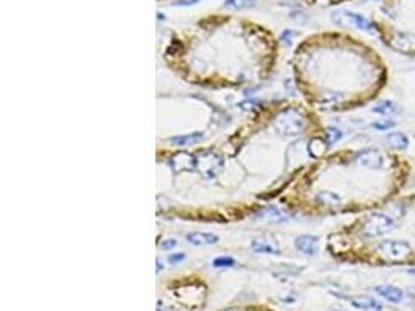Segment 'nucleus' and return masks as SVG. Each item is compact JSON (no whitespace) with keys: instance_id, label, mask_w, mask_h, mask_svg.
Listing matches in <instances>:
<instances>
[{"instance_id":"8","label":"nucleus","mask_w":415,"mask_h":311,"mask_svg":"<svg viewBox=\"0 0 415 311\" xmlns=\"http://www.w3.org/2000/svg\"><path fill=\"white\" fill-rule=\"evenodd\" d=\"M218 235L207 232H191L187 235V241L193 246H210L218 243Z\"/></svg>"},{"instance_id":"13","label":"nucleus","mask_w":415,"mask_h":311,"mask_svg":"<svg viewBox=\"0 0 415 311\" xmlns=\"http://www.w3.org/2000/svg\"><path fill=\"white\" fill-rule=\"evenodd\" d=\"M398 104L392 100H382L379 103H376V106L374 108V112L381 114V115H393L398 114Z\"/></svg>"},{"instance_id":"18","label":"nucleus","mask_w":415,"mask_h":311,"mask_svg":"<svg viewBox=\"0 0 415 311\" xmlns=\"http://www.w3.org/2000/svg\"><path fill=\"white\" fill-rule=\"evenodd\" d=\"M395 126V123L390 122V120H386V122H375L374 123V128L378 131H389L392 130V128Z\"/></svg>"},{"instance_id":"11","label":"nucleus","mask_w":415,"mask_h":311,"mask_svg":"<svg viewBox=\"0 0 415 311\" xmlns=\"http://www.w3.org/2000/svg\"><path fill=\"white\" fill-rule=\"evenodd\" d=\"M350 302L355 308L359 310H381V304L376 302L375 299H372L369 296H359V297H352Z\"/></svg>"},{"instance_id":"10","label":"nucleus","mask_w":415,"mask_h":311,"mask_svg":"<svg viewBox=\"0 0 415 311\" xmlns=\"http://www.w3.org/2000/svg\"><path fill=\"white\" fill-rule=\"evenodd\" d=\"M375 291L382 296L384 299H387L389 302H400V300L403 299V291L400 288L397 286H392V285H379L375 288Z\"/></svg>"},{"instance_id":"5","label":"nucleus","mask_w":415,"mask_h":311,"mask_svg":"<svg viewBox=\"0 0 415 311\" xmlns=\"http://www.w3.org/2000/svg\"><path fill=\"white\" fill-rule=\"evenodd\" d=\"M381 252L384 254L386 257H389L390 260H398L401 257L408 255L409 252V246L403 241H389L381 244Z\"/></svg>"},{"instance_id":"20","label":"nucleus","mask_w":415,"mask_h":311,"mask_svg":"<svg viewBox=\"0 0 415 311\" xmlns=\"http://www.w3.org/2000/svg\"><path fill=\"white\" fill-rule=\"evenodd\" d=\"M176 246H177V241H176V240H173V238H168V240H164V241H162L161 248H162L164 251H169V249L176 248Z\"/></svg>"},{"instance_id":"22","label":"nucleus","mask_w":415,"mask_h":311,"mask_svg":"<svg viewBox=\"0 0 415 311\" xmlns=\"http://www.w3.org/2000/svg\"><path fill=\"white\" fill-rule=\"evenodd\" d=\"M409 274L415 277V267H414V269H409Z\"/></svg>"},{"instance_id":"21","label":"nucleus","mask_w":415,"mask_h":311,"mask_svg":"<svg viewBox=\"0 0 415 311\" xmlns=\"http://www.w3.org/2000/svg\"><path fill=\"white\" fill-rule=\"evenodd\" d=\"M161 269H162V267H161V262H159V260H157V272H159V271H161Z\"/></svg>"},{"instance_id":"19","label":"nucleus","mask_w":415,"mask_h":311,"mask_svg":"<svg viewBox=\"0 0 415 311\" xmlns=\"http://www.w3.org/2000/svg\"><path fill=\"white\" fill-rule=\"evenodd\" d=\"M184 260H185V254L184 252H177V254L168 255V262L171 263V265H177V263L184 262Z\"/></svg>"},{"instance_id":"16","label":"nucleus","mask_w":415,"mask_h":311,"mask_svg":"<svg viewBox=\"0 0 415 311\" xmlns=\"http://www.w3.org/2000/svg\"><path fill=\"white\" fill-rule=\"evenodd\" d=\"M340 137H342V133H340V130H337V128H328L327 130V142L330 145L340 140Z\"/></svg>"},{"instance_id":"6","label":"nucleus","mask_w":415,"mask_h":311,"mask_svg":"<svg viewBox=\"0 0 415 311\" xmlns=\"http://www.w3.org/2000/svg\"><path fill=\"white\" fill-rule=\"evenodd\" d=\"M356 160L361 167L366 168H378L382 164V157L375 149H364L356 156Z\"/></svg>"},{"instance_id":"2","label":"nucleus","mask_w":415,"mask_h":311,"mask_svg":"<svg viewBox=\"0 0 415 311\" xmlns=\"http://www.w3.org/2000/svg\"><path fill=\"white\" fill-rule=\"evenodd\" d=\"M334 22L345 25V27H355L363 31H369V33H374V25L369 22V19H366L364 16H361L358 13H352V11H337L333 14Z\"/></svg>"},{"instance_id":"17","label":"nucleus","mask_w":415,"mask_h":311,"mask_svg":"<svg viewBox=\"0 0 415 311\" xmlns=\"http://www.w3.org/2000/svg\"><path fill=\"white\" fill-rule=\"evenodd\" d=\"M233 265H235V260L232 257H218V259L213 260L215 267H232Z\"/></svg>"},{"instance_id":"23","label":"nucleus","mask_w":415,"mask_h":311,"mask_svg":"<svg viewBox=\"0 0 415 311\" xmlns=\"http://www.w3.org/2000/svg\"><path fill=\"white\" fill-rule=\"evenodd\" d=\"M330 311H344V310H340V308H334V310H330Z\"/></svg>"},{"instance_id":"4","label":"nucleus","mask_w":415,"mask_h":311,"mask_svg":"<svg viewBox=\"0 0 415 311\" xmlns=\"http://www.w3.org/2000/svg\"><path fill=\"white\" fill-rule=\"evenodd\" d=\"M168 164L171 168L177 170V171H196V156L193 154H187V153H180L173 156L168 160Z\"/></svg>"},{"instance_id":"7","label":"nucleus","mask_w":415,"mask_h":311,"mask_svg":"<svg viewBox=\"0 0 415 311\" xmlns=\"http://www.w3.org/2000/svg\"><path fill=\"white\" fill-rule=\"evenodd\" d=\"M295 249L305 255H314L317 252V238L313 235H300L294 241Z\"/></svg>"},{"instance_id":"9","label":"nucleus","mask_w":415,"mask_h":311,"mask_svg":"<svg viewBox=\"0 0 415 311\" xmlns=\"http://www.w3.org/2000/svg\"><path fill=\"white\" fill-rule=\"evenodd\" d=\"M250 248L257 254H280V248L275 241L269 240H253Z\"/></svg>"},{"instance_id":"14","label":"nucleus","mask_w":415,"mask_h":311,"mask_svg":"<svg viewBox=\"0 0 415 311\" xmlns=\"http://www.w3.org/2000/svg\"><path fill=\"white\" fill-rule=\"evenodd\" d=\"M387 142L395 149H406L409 146V138L403 133H390L387 135Z\"/></svg>"},{"instance_id":"1","label":"nucleus","mask_w":415,"mask_h":311,"mask_svg":"<svg viewBox=\"0 0 415 311\" xmlns=\"http://www.w3.org/2000/svg\"><path fill=\"white\" fill-rule=\"evenodd\" d=\"M222 165H224V160L216 153L204 151L201 156L196 157V170L201 171V175L207 179L215 178L219 173Z\"/></svg>"},{"instance_id":"12","label":"nucleus","mask_w":415,"mask_h":311,"mask_svg":"<svg viewBox=\"0 0 415 311\" xmlns=\"http://www.w3.org/2000/svg\"><path fill=\"white\" fill-rule=\"evenodd\" d=\"M202 133H191L187 135H177V137H171L168 138V142H171L173 145H179V146H185V145H193V143H199L202 140Z\"/></svg>"},{"instance_id":"24","label":"nucleus","mask_w":415,"mask_h":311,"mask_svg":"<svg viewBox=\"0 0 415 311\" xmlns=\"http://www.w3.org/2000/svg\"><path fill=\"white\" fill-rule=\"evenodd\" d=\"M157 311H166V310H165V308H162V310H161V308H159Z\"/></svg>"},{"instance_id":"3","label":"nucleus","mask_w":415,"mask_h":311,"mask_svg":"<svg viewBox=\"0 0 415 311\" xmlns=\"http://www.w3.org/2000/svg\"><path fill=\"white\" fill-rule=\"evenodd\" d=\"M393 226V220L389 215H384V213H378V215L372 217L367 222H366V233L367 235H381L386 233L387 230H390Z\"/></svg>"},{"instance_id":"15","label":"nucleus","mask_w":415,"mask_h":311,"mask_svg":"<svg viewBox=\"0 0 415 311\" xmlns=\"http://www.w3.org/2000/svg\"><path fill=\"white\" fill-rule=\"evenodd\" d=\"M255 5V0H226L224 6L230 9H244Z\"/></svg>"}]
</instances>
